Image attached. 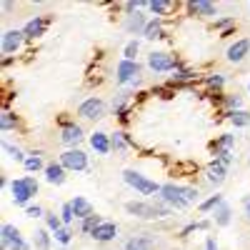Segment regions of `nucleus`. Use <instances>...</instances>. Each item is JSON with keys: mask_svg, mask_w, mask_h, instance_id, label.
Wrapping results in <instances>:
<instances>
[{"mask_svg": "<svg viewBox=\"0 0 250 250\" xmlns=\"http://www.w3.org/2000/svg\"><path fill=\"white\" fill-rule=\"evenodd\" d=\"M158 200L180 210V208H188V205L198 203V190H195V188H188V185L165 183V185L160 188V193H158Z\"/></svg>", "mask_w": 250, "mask_h": 250, "instance_id": "obj_1", "label": "nucleus"}, {"mask_svg": "<svg viewBox=\"0 0 250 250\" xmlns=\"http://www.w3.org/2000/svg\"><path fill=\"white\" fill-rule=\"evenodd\" d=\"M125 210L143 220H158V218H168L173 208L160 200H130L125 203Z\"/></svg>", "mask_w": 250, "mask_h": 250, "instance_id": "obj_2", "label": "nucleus"}, {"mask_svg": "<svg viewBox=\"0 0 250 250\" xmlns=\"http://www.w3.org/2000/svg\"><path fill=\"white\" fill-rule=\"evenodd\" d=\"M10 190H13V200L15 205H25L28 208V200L38 195V180L33 175H23L10 183Z\"/></svg>", "mask_w": 250, "mask_h": 250, "instance_id": "obj_3", "label": "nucleus"}, {"mask_svg": "<svg viewBox=\"0 0 250 250\" xmlns=\"http://www.w3.org/2000/svg\"><path fill=\"white\" fill-rule=\"evenodd\" d=\"M123 180L128 183L133 190H138L140 195H155V193H160V188H163V185H158V183L150 180V178H145V175L138 173V170H125V173H123Z\"/></svg>", "mask_w": 250, "mask_h": 250, "instance_id": "obj_4", "label": "nucleus"}, {"mask_svg": "<svg viewBox=\"0 0 250 250\" xmlns=\"http://www.w3.org/2000/svg\"><path fill=\"white\" fill-rule=\"evenodd\" d=\"M115 80L120 85H138L140 83V65L138 60H120L118 68H115Z\"/></svg>", "mask_w": 250, "mask_h": 250, "instance_id": "obj_5", "label": "nucleus"}, {"mask_svg": "<svg viewBox=\"0 0 250 250\" xmlns=\"http://www.w3.org/2000/svg\"><path fill=\"white\" fill-rule=\"evenodd\" d=\"M60 165L65 170H88V155L83 153V150H78V148H70V150H65L60 155Z\"/></svg>", "mask_w": 250, "mask_h": 250, "instance_id": "obj_6", "label": "nucleus"}, {"mask_svg": "<svg viewBox=\"0 0 250 250\" xmlns=\"http://www.w3.org/2000/svg\"><path fill=\"white\" fill-rule=\"evenodd\" d=\"M148 68L153 73H170V70H178V62L168 55V53H150L148 55Z\"/></svg>", "mask_w": 250, "mask_h": 250, "instance_id": "obj_7", "label": "nucleus"}, {"mask_svg": "<svg viewBox=\"0 0 250 250\" xmlns=\"http://www.w3.org/2000/svg\"><path fill=\"white\" fill-rule=\"evenodd\" d=\"M103 113H105V103H103L100 98L83 100L80 108H78V115L85 118V120H98V118H103Z\"/></svg>", "mask_w": 250, "mask_h": 250, "instance_id": "obj_8", "label": "nucleus"}, {"mask_svg": "<svg viewBox=\"0 0 250 250\" xmlns=\"http://www.w3.org/2000/svg\"><path fill=\"white\" fill-rule=\"evenodd\" d=\"M23 30H5L3 33V53L5 55H13L20 50V45H23Z\"/></svg>", "mask_w": 250, "mask_h": 250, "instance_id": "obj_9", "label": "nucleus"}, {"mask_svg": "<svg viewBox=\"0 0 250 250\" xmlns=\"http://www.w3.org/2000/svg\"><path fill=\"white\" fill-rule=\"evenodd\" d=\"M115 235H118V225L115 223H108V220H103L95 230H93V240L95 243H110V240H115Z\"/></svg>", "mask_w": 250, "mask_h": 250, "instance_id": "obj_10", "label": "nucleus"}, {"mask_svg": "<svg viewBox=\"0 0 250 250\" xmlns=\"http://www.w3.org/2000/svg\"><path fill=\"white\" fill-rule=\"evenodd\" d=\"M248 53H250V38H240V40H235V43L228 48L225 55H228L230 62H243Z\"/></svg>", "mask_w": 250, "mask_h": 250, "instance_id": "obj_11", "label": "nucleus"}, {"mask_svg": "<svg viewBox=\"0 0 250 250\" xmlns=\"http://www.w3.org/2000/svg\"><path fill=\"white\" fill-rule=\"evenodd\" d=\"M45 28H48V20L35 15V18H30L28 23L23 25V35H25V38H40V35L45 33Z\"/></svg>", "mask_w": 250, "mask_h": 250, "instance_id": "obj_12", "label": "nucleus"}, {"mask_svg": "<svg viewBox=\"0 0 250 250\" xmlns=\"http://www.w3.org/2000/svg\"><path fill=\"white\" fill-rule=\"evenodd\" d=\"M83 138V128L75 123H65L62 125V130H60V140L65 143V145H78Z\"/></svg>", "mask_w": 250, "mask_h": 250, "instance_id": "obj_13", "label": "nucleus"}, {"mask_svg": "<svg viewBox=\"0 0 250 250\" xmlns=\"http://www.w3.org/2000/svg\"><path fill=\"white\" fill-rule=\"evenodd\" d=\"M70 205H73V213H75V218H78V220H85V218H90V215H93V205H90V200H88V198L75 195V198L70 200Z\"/></svg>", "mask_w": 250, "mask_h": 250, "instance_id": "obj_14", "label": "nucleus"}, {"mask_svg": "<svg viewBox=\"0 0 250 250\" xmlns=\"http://www.w3.org/2000/svg\"><path fill=\"white\" fill-rule=\"evenodd\" d=\"M145 25H148V20H145V15H143L140 10L125 18V30L133 33V35H143V33H145Z\"/></svg>", "mask_w": 250, "mask_h": 250, "instance_id": "obj_15", "label": "nucleus"}, {"mask_svg": "<svg viewBox=\"0 0 250 250\" xmlns=\"http://www.w3.org/2000/svg\"><path fill=\"white\" fill-rule=\"evenodd\" d=\"M153 245H155L153 235L143 233V235H135V238H130L128 243H125V250H153Z\"/></svg>", "mask_w": 250, "mask_h": 250, "instance_id": "obj_16", "label": "nucleus"}, {"mask_svg": "<svg viewBox=\"0 0 250 250\" xmlns=\"http://www.w3.org/2000/svg\"><path fill=\"white\" fill-rule=\"evenodd\" d=\"M188 10L193 15H203V18H213L218 15V8L213 3H208V0H195V3H188Z\"/></svg>", "mask_w": 250, "mask_h": 250, "instance_id": "obj_17", "label": "nucleus"}, {"mask_svg": "<svg viewBox=\"0 0 250 250\" xmlns=\"http://www.w3.org/2000/svg\"><path fill=\"white\" fill-rule=\"evenodd\" d=\"M90 145H93V150L100 153V155H108L113 150V145H110V138L105 133H93L90 135Z\"/></svg>", "mask_w": 250, "mask_h": 250, "instance_id": "obj_18", "label": "nucleus"}, {"mask_svg": "<svg viewBox=\"0 0 250 250\" xmlns=\"http://www.w3.org/2000/svg\"><path fill=\"white\" fill-rule=\"evenodd\" d=\"M45 180H48L50 185H60L62 180H65V168H62L60 163L45 165Z\"/></svg>", "mask_w": 250, "mask_h": 250, "instance_id": "obj_19", "label": "nucleus"}, {"mask_svg": "<svg viewBox=\"0 0 250 250\" xmlns=\"http://www.w3.org/2000/svg\"><path fill=\"white\" fill-rule=\"evenodd\" d=\"M225 173H228L225 165H223V163H218V160H213V163H210V168H208V183L220 185V183L225 180Z\"/></svg>", "mask_w": 250, "mask_h": 250, "instance_id": "obj_20", "label": "nucleus"}, {"mask_svg": "<svg viewBox=\"0 0 250 250\" xmlns=\"http://www.w3.org/2000/svg\"><path fill=\"white\" fill-rule=\"evenodd\" d=\"M148 40H155V38H163V20L160 18H153L148 20V25H145V33H143Z\"/></svg>", "mask_w": 250, "mask_h": 250, "instance_id": "obj_21", "label": "nucleus"}, {"mask_svg": "<svg viewBox=\"0 0 250 250\" xmlns=\"http://www.w3.org/2000/svg\"><path fill=\"white\" fill-rule=\"evenodd\" d=\"M3 250H10V245H13V240H18L20 238V233H18V228L15 225H10V223H5L3 225Z\"/></svg>", "mask_w": 250, "mask_h": 250, "instance_id": "obj_22", "label": "nucleus"}, {"mask_svg": "<svg viewBox=\"0 0 250 250\" xmlns=\"http://www.w3.org/2000/svg\"><path fill=\"white\" fill-rule=\"evenodd\" d=\"M213 218H215L218 225H228V223H230V205L223 200V203L215 208V210H213Z\"/></svg>", "mask_w": 250, "mask_h": 250, "instance_id": "obj_23", "label": "nucleus"}, {"mask_svg": "<svg viewBox=\"0 0 250 250\" xmlns=\"http://www.w3.org/2000/svg\"><path fill=\"white\" fill-rule=\"evenodd\" d=\"M228 115H230V123L235 125V128H245V125H250V113H245V110H230Z\"/></svg>", "mask_w": 250, "mask_h": 250, "instance_id": "obj_24", "label": "nucleus"}, {"mask_svg": "<svg viewBox=\"0 0 250 250\" xmlns=\"http://www.w3.org/2000/svg\"><path fill=\"white\" fill-rule=\"evenodd\" d=\"M35 248L38 250H50V235L45 228H38L35 230Z\"/></svg>", "mask_w": 250, "mask_h": 250, "instance_id": "obj_25", "label": "nucleus"}, {"mask_svg": "<svg viewBox=\"0 0 250 250\" xmlns=\"http://www.w3.org/2000/svg\"><path fill=\"white\" fill-rule=\"evenodd\" d=\"M100 223H103V218H100V215H90V218H85V220L80 223V233L93 235V230H95V228H98Z\"/></svg>", "mask_w": 250, "mask_h": 250, "instance_id": "obj_26", "label": "nucleus"}, {"mask_svg": "<svg viewBox=\"0 0 250 250\" xmlns=\"http://www.w3.org/2000/svg\"><path fill=\"white\" fill-rule=\"evenodd\" d=\"M128 143H130L128 133H115V135L110 138V145H113V150H118V153H123L125 148H128Z\"/></svg>", "mask_w": 250, "mask_h": 250, "instance_id": "obj_27", "label": "nucleus"}, {"mask_svg": "<svg viewBox=\"0 0 250 250\" xmlns=\"http://www.w3.org/2000/svg\"><path fill=\"white\" fill-rule=\"evenodd\" d=\"M25 170H30V173H38L40 168H43V160H40V153L35 150V153H30V158H25Z\"/></svg>", "mask_w": 250, "mask_h": 250, "instance_id": "obj_28", "label": "nucleus"}, {"mask_svg": "<svg viewBox=\"0 0 250 250\" xmlns=\"http://www.w3.org/2000/svg\"><path fill=\"white\" fill-rule=\"evenodd\" d=\"M148 8H150V13H153L155 18H160L165 10L170 8V3H168V0H150V3H148Z\"/></svg>", "mask_w": 250, "mask_h": 250, "instance_id": "obj_29", "label": "nucleus"}, {"mask_svg": "<svg viewBox=\"0 0 250 250\" xmlns=\"http://www.w3.org/2000/svg\"><path fill=\"white\" fill-rule=\"evenodd\" d=\"M233 143H235V135L225 133V135H220V138L215 140V150H230V148H233Z\"/></svg>", "mask_w": 250, "mask_h": 250, "instance_id": "obj_30", "label": "nucleus"}, {"mask_svg": "<svg viewBox=\"0 0 250 250\" xmlns=\"http://www.w3.org/2000/svg\"><path fill=\"white\" fill-rule=\"evenodd\" d=\"M223 203V195H210V198H208V200H203L200 203V210L203 213H208V210H215V208Z\"/></svg>", "mask_w": 250, "mask_h": 250, "instance_id": "obj_31", "label": "nucleus"}, {"mask_svg": "<svg viewBox=\"0 0 250 250\" xmlns=\"http://www.w3.org/2000/svg\"><path fill=\"white\" fill-rule=\"evenodd\" d=\"M45 223H48V230H53V233H58L60 228H62V218L55 215V213H48L45 215Z\"/></svg>", "mask_w": 250, "mask_h": 250, "instance_id": "obj_32", "label": "nucleus"}, {"mask_svg": "<svg viewBox=\"0 0 250 250\" xmlns=\"http://www.w3.org/2000/svg\"><path fill=\"white\" fill-rule=\"evenodd\" d=\"M60 218H62V225H70L75 220V213H73V205L70 203H65V205L60 208Z\"/></svg>", "mask_w": 250, "mask_h": 250, "instance_id": "obj_33", "label": "nucleus"}, {"mask_svg": "<svg viewBox=\"0 0 250 250\" xmlns=\"http://www.w3.org/2000/svg\"><path fill=\"white\" fill-rule=\"evenodd\" d=\"M53 235H55V240H58L60 245H68V243H70V238H73V233H70V228H68V225H62L60 230H58V233H53Z\"/></svg>", "mask_w": 250, "mask_h": 250, "instance_id": "obj_34", "label": "nucleus"}, {"mask_svg": "<svg viewBox=\"0 0 250 250\" xmlns=\"http://www.w3.org/2000/svg\"><path fill=\"white\" fill-rule=\"evenodd\" d=\"M15 125H18V120H15V115L13 113H3V118H0V128H3V130H13L15 128Z\"/></svg>", "mask_w": 250, "mask_h": 250, "instance_id": "obj_35", "label": "nucleus"}, {"mask_svg": "<svg viewBox=\"0 0 250 250\" xmlns=\"http://www.w3.org/2000/svg\"><path fill=\"white\" fill-rule=\"evenodd\" d=\"M3 148H5V153H8L13 160L25 163V155H23V150H20V148H15V145H10V143H3Z\"/></svg>", "mask_w": 250, "mask_h": 250, "instance_id": "obj_36", "label": "nucleus"}, {"mask_svg": "<svg viewBox=\"0 0 250 250\" xmlns=\"http://www.w3.org/2000/svg\"><path fill=\"white\" fill-rule=\"evenodd\" d=\"M138 40H130L128 45H125V60H135V55H138Z\"/></svg>", "mask_w": 250, "mask_h": 250, "instance_id": "obj_37", "label": "nucleus"}, {"mask_svg": "<svg viewBox=\"0 0 250 250\" xmlns=\"http://www.w3.org/2000/svg\"><path fill=\"white\" fill-rule=\"evenodd\" d=\"M205 228H208V223H190V225H185L183 230H180V235L185 238V235H190L193 230H205Z\"/></svg>", "mask_w": 250, "mask_h": 250, "instance_id": "obj_38", "label": "nucleus"}, {"mask_svg": "<svg viewBox=\"0 0 250 250\" xmlns=\"http://www.w3.org/2000/svg\"><path fill=\"white\" fill-rule=\"evenodd\" d=\"M225 103H228V108H233V110H243V98L240 95H228Z\"/></svg>", "mask_w": 250, "mask_h": 250, "instance_id": "obj_39", "label": "nucleus"}, {"mask_svg": "<svg viewBox=\"0 0 250 250\" xmlns=\"http://www.w3.org/2000/svg\"><path fill=\"white\" fill-rule=\"evenodd\" d=\"M193 78H195V73H193V70H175V75H173V80H175V83L193 80Z\"/></svg>", "mask_w": 250, "mask_h": 250, "instance_id": "obj_40", "label": "nucleus"}, {"mask_svg": "<svg viewBox=\"0 0 250 250\" xmlns=\"http://www.w3.org/2000/svg\"><path fill=\"white\" fill-rule=\"evenodd\" d=\"M208 85H210V88H223V85H225V78L215 73V75H210V78H208Z\"/></svg>", "mask_w": 250, "mask_h": 250, "instance_id": "obj_41", "label": "nucleus"}, {"mask_svg": "<svg viewBox=\"0 0 250 250\" xmlns=\"http://www.w3.org/2000/svg\"><path fill=\"white\" fill-rule=\"evenodd\" d=\"M230 25H235V18H223V20H218V23H215L218 30H225V28H230Z\"/></svg>", "mask_w": 250, "mask_h": 250, "instance_id": "obj_42", "label": "nucleus"}, {"mask_svg": "<svg viewBox=\"0 0 250 250\" xmlns=\"http://www.w3.org/2000/svg\"><path fill=\"white\" fill-rule=\"evenodd\" d=\"M25 213H28L30 218H40V215H43V208H40V205H28Z\"/></svg>", "mask_w": 250, "mask_h": 250, "instance_id": "obj_43", "label": "nucleus"}, {"mask_svg": "<svg viewBox=\"0 0 250 250\" xmlns=\"http://www.w3.org/2000/svg\"><path fill=\"white\" fill-rule=\"evenodd\" d=\"M10 250H30V245H28V243H25L23 238H18V240H13Z\"/></svg>", "mask_w": 250, "mask_h": 250, "instance_id": "obj_44", "label": "nucleus"}, {"mask_svg": "<svg viewBox=\"0 0 250 250\" xmlns=\"http://www.w3.org/2000/svg\"><path fill=\"white\" fill-rule=\"evenodd\" d=\"M243 208H245V215L250 218V195H245V198H243Z\"/></svg>", "mask_w": 250, "mask_h": 250, "instance_id": "obj_45", "label": "nucleus"}, {"mask_svg": "<svg viewBox=\"0 0 250 250\" xmlns=\"http://www.w3.org/2000/svg\"><path fill=\"white\" fill-rule=\"evenodd\" d=\"M205 250H218V245H215V240H213V238H208V243H205Z\"/></svg>", "mask_w": 250, "mask_h": 250, "instance_id": "obj_46", "label": "nucleus"}, {"mask_svg": "<svg viewBox=\"0 0 250 250\" xmlns=\"http://www.w3.org/2000/svg\"><path fill=\"white\" fill-rule=\"evenodd\" d=\"M248 90H250V80H248Z\"/></svg>", "mask_w": 250, "mask_h": 250, "instance_id": "obj_47", "label": "nucleus"}, {"mask_svg": "<svg viewBox=\"0 0 250 250\" xmlns=\"http://www.w3.org/2000/svg\"><path fill=\"white\" fill-rule=\"evenodd\" d=\"M62 250H65V248H62Z\"/></svg>", "mask_w": 250, "mask_h": 250, "instance_id": "obj_48", "label": "nucleus"}]
</instances>
